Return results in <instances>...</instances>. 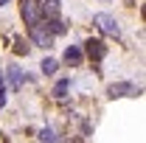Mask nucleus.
Masks as SVG:
<instances>
[{
	"label": "nucleus",
	"mask_w": 146,
	"mask_h": 143,
	"mask_svg": "<svg viewBox=\"0 0 146 143\" xmlns=\"http://www.w3.org/2000/svg\"><path fill=\"white\" fill-rule=\"evenodd\" d=\"M42 17V3L39 0H23V20L28 25H36Z\"/></svg>",
	"instance_id": "nucleus-1"
},
{
	"label": "nucleus",
	"mask_w": 146,
	"mask_h": 143,
	"mask_svg": "<svg viewBox=\"0 0 146 143\" xmlns=\"http://www.w3.org/2000/svg\"><path fill=\"white\" fill-rule=\"evenodd\" d=\"M6 3H9V0H0V6H6Z\"/></svg>",
	"instance_id": "nucleus-14"
},
{
	"label": "nucleus",
	"mask_w": 146,
	"mask_h": 143,
	"mask_svg": "<svg viewBox=\"0 0 146 143\" xmlns=\"http://www.w3.org/2000/svg\"><path fill=\"white\" fill-rule=\"evenodd\" d=\"M110 98H124V95H141V90L129 81H118V84H110Z\"/></svg>",
	"instance_id": "nucleus-4"
},
{
	"label": "nucleus",
	"mask_w": 146,
	"mask_h": 143,
	"mask_svg": "<svg viewBox=\"0 0 146 143\" xmlns=\"http://www.w3.org/2000/svg\"><path fill=\"white\" fill-rule=\"evenodd\" d=\"M45 28H48L51 34H65V23H62V20H51Z\"/></svg>",
	"instance_id": "nucleus-9"
},
{
	"label": "nucleus",
	"mask_w": 146,
	"mask_h": 143,
	"mask_svg": "<svg viewBox=\"0 0 146 143\" xmlns=\"http://www.w3.org/2000/svg\"><path fill=\"white\" fill-rule=\"evenodd\" d=\"M39 70L45 73V76H54V73H56V59L45 56V59H42V65H39Z\"/></svg>",
	"instance_id": "nucleus-8"
},
{
	"label": "nucleus",
	"mask_w": 146,
	"mask_h": 143,
	"mask_svg": "<svg viewBox=\"0 0 146 143\" xmlns=\"http://www.w3.org/2000/svg\"><path fill=\"white\" fill-rule=\"evenodd\" d=\"M14 51H17V54H28V48H25V42H23V39H17V48H14Z\"/></svg>",
	"instance_id": "nucleus-13"
},
{
	"label": "nucleus",
	"mask_w": 146,
	"mask_h": 143,
	"mask_svg": "<svg viewBox=\"0 0 146 143\" xmlns=\"http://www.w3.org/2000/svg\"><path fill=\"white\" fill-rule=\"evenodd\" d=\"M9 81H11V90H20V87H23V70H20L17 65L9 68Z\"/></svg>",
	"instance_id": "nucleus-6"
},
{
	"label": "nucleus",
	"mask_w": 146,
	"mask_h": 143,
	"mask_svg": "<svg viewBox=\"0 0 146 143\" xmlns=\"http://www.w3.org/2000/svg\"><path fill=\"white\" fill-rule=\"evenodd\" d=\"M93 23H96V25H98L107 36H118V34H121V28H118V23H115V17H112V14H96V17H93Z\"/></svg>",
	"instance_id": "nucleus-2"
},
{
	"label": "nucleus",
	"mask_w": 146,
	"mask_h": 143,
	"mask_svg": "<svg viewBox=\"0 0 146 143\" xmlns=\"http://www.w3.org/2000/svg\"><path fill=\"white\" fill-rule=\"evenodd\" d=\"M0 90H3V76H0Z\"/></svg>",
	"instance_id": "nucleus-15"
},
{
	"label": "nucleus",
	"mask_w": 146,
	"mask_h": 143,
	"mask_svg": "<svg viewBox=\"0 0 146 143\" xmlns=\"http://www.w3.org/2000/svg\"><path fill=\"white\" fill-rule=\"evenodd\" d=\"M84 48H87V56L96 59V62H98V59H104V54H107L104 42H98V39H87V45H84Z\"/></svg>",
	"instance_id": "nucleus-5"
},
{
	"label": "nucleus",
	"mask_w": 146,
	"mask_h": 143,
	"mask_svg": "<svg viewBox=\"0 0 146 143\" xmlns=\"http://www.w3.org/2000/svg\"><path fill=\"white\" fill-rule=\"evenodd\" d=\"M39 140L42 143H56V132L54 129H39Z\"/></svg>",
	"instance_id": "nucleus-12"
},
{
	"label": "nucleus",
	"mask_w": 146,
	"mask_h": 143,
	"mask_svg": "<svg viewBox=\"0 0 146 143\" xmlns=\"http://www.w3.org/2000/svg\"><path fill=\"white\" fill-rule=\"evenodd\" d=\"M65 62H68V65H79V62H82V48L70 45V48L65 51Z\"/></svg>",
	"instance_id": "nucleus-7"
},
{
	"label": "nucleus",
	"mask_w": 146,
	"mask_h": 143,
	"mask_svg": "<svg viewBox=\"0 0 146 143\" xmlns=\"http://www.w3.org/2000/svg\"><path fill=\"white\" fill-rule=\"evenodd\" d=\"M31 39H34L39 48H51L54 45V34L42 25V23H36V25H31Z\"/></svg>",
	"instance_id": "nucleus-3"
},
{
	"label": "nucleus",
	"mask_w": 146,
	"mask_h": 143,
	"mask_svg": "<svg viewBox=\"0 0 146 143\" xmlns=\"http://www.w3.org/2000/svg\"><path fill=\"white\" fill-rule=\"evenodd\" d=\"M42 11L45 14H59V0H45L42 3Z\"/></svg>",
	"instance_id": "nucleus-10"
},
{
	"label": "nucleus",
	"mask_w": 146,
	"mask_h": 143,
	"mask_svg": "<svg viewBox=\"0 0 146 143\" xmlns=\"http://www.w3.org/2000/svg\"><path fill=\"white\" fill-rule=\"evenodd\" d=\"M68 87H70V81H68V79H62V81H59V84L54 87V95H56V98H65V93H68Z\"/></svg>",
	"instance_id": "nucleus-11"
}]
</instances>
